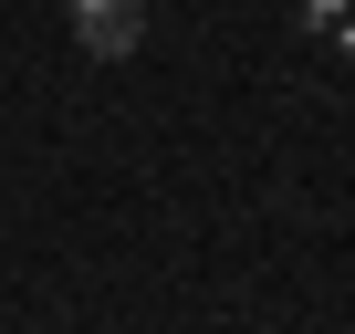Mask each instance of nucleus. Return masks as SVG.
I'll use <instances>...</instances> for the list:
<instances>
[{
  "label": "nucleus",
  "instance_id": "2",
  "mask_svg": "<svg viewBox=\"0 0 355 334\" xmlns=\"http://www.w3.org/2000/svg\"><path fill=\"white\" fill-rule=\"evenodd\" d=\"M303 21H313V32H324V21H345V0H303Z\"/></svg>",
  "mask_w": 355,
  "mask_h": 334
},
{
  "label": "nucleus",
  "instance_id": "1",
  "mask_svg": "<svg viewBox=\"0 0 355 334\" xmlns=\"http://www.w3.org/2000/svg\"><path fill=\"white\" fill-rule=\"evenodd\" d=\"M73 42L105 53V63H125L146 42V0H73Z\"/></svg>",
  "mask_w": 355,
  "mask_h": 334
}]
</instances>
